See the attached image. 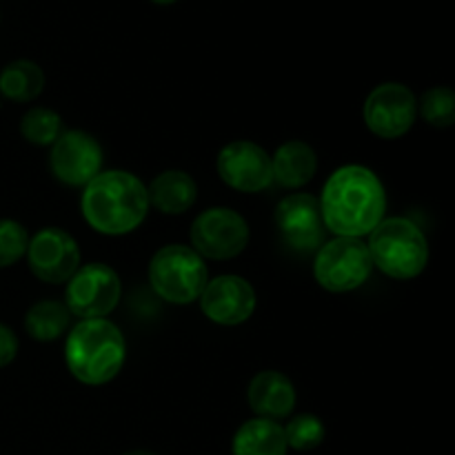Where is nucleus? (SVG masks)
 <instances>
[{"instance_id": "obj_1", "label": "nucleus", "mask_w": 455, "mask_h": 455, "mask_svg": "<svg viewBox=\"0 0 455 455\" xmlns=\"http://www.w3.org/2000/svg\"><path fill=\"white\" fill-rule=\"evenodd\" d=\"M318 203L324 227L333 235L363 238L385 218L387 191L369 167L345 164L327 178Z\"/></svg>"}, {"instance_id": "obj_2", "label": "nucleus", "mask_w": 455, "mask_h": 455, "mask_svg": "<svg viewBox=\"0 0 455 455\" xmlns=\"http://www.w3.org/2000/svg\"><path fill=\"white\" fill-rule=\"evenodd\" d=\"M149 209L147 185L124 169L100 172L83 187L80 212L84 222L100 235L118 238L132 234L147 220Z\"/></svg>"}, {"instance_id": "obj_3", "label": "nucleus", "mask_w": 455, "mask_h": 455, "mask_svg": "<svg viewBox=\"0 0 455 455\" xmlns=\"http://www.w3.org/2000/svg\"><path fill=\"white\" fill-rule=\"evenodd\" d=\"M124 360L127 342L118 324L111 320H80L67 333L65 364L83 385H107L123 371Z\"/></svg>"}, {"instance_id": "obj_4", "label": "nucleus", "mask_w": 455, "mask_h": 455, "mask_svg": "<svg viewBox=\"0 0 455 455\" xmlns=\"http://www.w3.org/2000/svg\"><path fill=\"white\" fill-rule=\"evenodd\" d=\"M373 269L394 280H413L429 265V240L413 220L403 216L382 218L369 234Z\"/></svg>"}, {"instance_id": "obj_5", "label": "nucleus", "mask_w": 455, "mask_h": 455, "mask_svg": "<svg viewBox=\"0 0 455 455\" xmlns=\"http://www.w3.org/2000/svg\"><path fill=\"white\" fill-rule=\"evenodd\" d=\"M151 289L169 305H191L209 283V269L189 244H164L151 256L147 269Z\"/></svg>"}, {"instance_id": "obj_6", "label": "nucleus", "mask_w": 455, "mask_h": 455, "mask_svg": "<svg viewBox=\"0 0 455 455\" xmlns=\"http://www.w3.org/2000/svg\"><path fill=\"white\" fill-rule=\"evenodd\" d=\"M371 274L373 262L363 238L336 235L315 251L314 278L329 293L355 291L371 278Z\"/></svg>"}, {"instance_id": "obj_7", "label": "nucleus", "mask_w": 455, "mask_h": 455, "mask_svg": "<svg viewBox=\"0 0 455 455\" xmlns=\"http://www.w3.org/2000/svg\"><path fill=\"white\" fill-rule=\"evenodd\" d=\"M123 296V283L118 271L105 262L80 265L78 271L67 280L65 307L71 318L98 320L114 314Z\"/></svg>"}, {"instance_id": "obj_8", "label": "nucleus", "mask_w": 455, "mask_h": 455, "mask_svg": "<svg viewBox=\"0 0 455 455\" xmlns=\"http://www.w3.org/2000/svg\"><path fill=\"white\" fill-rule=\"evenodd\" d=\"M249 238V222L229 207L207 209L189 229L191 249L204 260H231L247 249Z\"/></svg>"}, {"instance_id": "obj_9", "label": "nucleus", "mask_w": 455, "mask_h": 455, "mask_svg": "<svg viewBox=\"0 0 455 455\" xmlns=\"http://www.w3.org/2000/svg\"><path fill=\"white\" fill-rule=\"evenodd\" d=\"M363 120L373 136L395 140L411 132L418 120V98L407 84L382 83L363 105Z\"/></svg>"}, {"instance_id": "obj_10", "label": "nucleus", "mask_w": 455, "mask_h": 455, "mask_svg": "<svg viewBox=\"0 0 455 455\" xmlns=\"http://www.w3.org/2000/svg\"><path fill=\"white\" fill-rule=\"evenodd\" d=\"M29 271L47 284H65L80 267V247L69 231L44 227L36 231L27 244Z\"/></svg>"}, {"instance_id": "obj_11", "label": "nucleus", "mask_w": 455, "mask_h": 455, "mask_svg": "<svg viewBox=\"0 0 455 455\" xmlns=\"http://www.w3.org/2000/svg\"><path fill=\"white\" fill-rule=\"evenodd\" d=\"M102 163L105 151L100 142L83 129H65L49 154L53 178L67 187H87L102 172Z\"/></svg>"}, {"instance_id": "obj_12", "label": "nucleus", "mask_w": 455, "mask_h": 455, "mask_svg": "<svg viewBox=\"0 0 455 455\" xmlns=\"http://www.w3.org/2000/svg\"><path fill=\"white\" fill-rule=\"evenodd\" d=\"M280 238L296 253H314L324 243L323 213L314 194H289L278 203L274 213Z\"/></svg>"}, {"instance_id": "obj_13", "label": "nucleus", "mask_w": 455, "mask_h": 455, "mask_svg": "<svg viewBox=\"0 0 455 455\" xmlns=\"http://www.w3.org/2000/svg\"><path fill=\"white\" fill-rule=\"evenodd\" d=\"M220 180L240 194H260L274 185L271 156L251 140H234L218 151Z\"/></svg>"}, {"instance_id": "obj_14", "label": "nucleus", "mask_w": 455, "mask_h": 455, "mask_svg": "<svg viewBox=\"0 0 455 455\" xmlns=\"http://www.w3.org/2000/svg\"><path fill=\"white\" fill-rule=\"evenodd\" d=\"M204 318L220 327H238L253 315L258 305L256 289L247 278L235 274L209 278L198 298Z\"/></svg>"}, {"instance_id": "obj_15", "label": "nucleus", "mask_w": 455, "mask_h": 455, "mask_svg": "<svg viewBox=\"0 0 455 455\" xmlns=\"http://www.w3.org/2000/svg\"><path fill=\"white\" fill-rule=\"evenodd\" d=\"M247 400L256 418L278 422L291 416L298 403V394L293 382L284 373L267 369V371L256 373L251 378Z\"/></svg>"}, {"instance_id": "obj_16", "label": "nucleus", "mask_w": 455, "mask_h": 455, "mask_svg": "<svg viewBox=\"0 0 455 455\" xmlns=\"http://www.w3.org/2000/svg\"><path fill=\"white\" fill-rule=\"evenodd\" d=\"M147 198H149V207H154L163 216H182L198 200V185L191 173L167 169L147 185Z\"/></svg>"}, {"instance_id": "obj_17", "label": "nucleus", "mask_w": 455, "mask_h": 455, "mask_svg": "<svg viewBox=\"0 0 455 455\" xmlns=\"http://www.w3.org/2000/svg\"><path fill=\"white\" fill-rule=\"evenodd\" d=\"M318 172V156L302 140H287L271 156V176L284 189H300L309 185Z\"/></svg>"}, {"instance_id": "obj_18", "label": "nucleus", "mask_w": 455, "mask_h": 455, "mask_svg": "<svg viewBox=\"0 0 455 455\" xmlns=\"http://www.w3.org/2000/svg\"><path fill=\"white\" fill-rule=\"evenodd\" d=\"M287 451L283 425L265 418H251L240 425L231 443L234 455H287Z\"/></svg>"}, {"instance_id": "obj_19", "label": "nucleus", "mask_w": 455, "mask_h": 455, "mask_svg": "<svg viewBox=\"0 0 455 455\" xmlns=\"http://www.w3.org/2000/svg\"><path fill=\"white\" fill-rule=\"evenodd\" d=\"M71 327V314L60 300H38L25 314V331L36 342H53Z\"/></svg>"}, {"instance_id": "obj_20", "label": "nucleus", "mask_w": 455, "mask_h": 455, "mask_svg": "<svg viewBox=\"0 0 455 455\" xmlns=\"http://www.w3.org/2000/svg\"><path fill=\"white\" fill-rule=\"evenodd\" d=\"M44 71L34 60H13L0 69V93L13 102H31L43 93Z\"/></svg>"}, {"instance_id": "obj_21", "label": "nucleus", "mask_w": 455, "mask_h": 455, "mask_svg": "<svg viewBox=\"0 0 455 455\" xmlns=\"http://www.w3.org/2000/svg\"><path fill=\"white\" fill-rule=\"evenodd\" d=\"M20 133L29 145L52 147L65 133V120L47 107H31L20 118Z\"/></svg>"}, {"instance_id": "obj_22", "label": "nucleus", "mask_w": 455, "mask_h": 455, "mask_svg": "<svg viewBox=\"0 0 455 455\" xmlns=\"http://www.w3.org/2000/svg\"><path fill=\"white\" fill-rule=\"evenodd\" d=\"M418 114L435 129H449L455 123V93L451 87H431L422 93Z\"/></svg>"}, {"instance_id": "obj_23", "label": "nucleus", "mask_w": 455, "mask_h": 455, "mask_svg": "<svg viewBox=\"0 0 455 455\" xmlns=\"http://www.w3.org/2000/svg\"><path fill=\"white\" fill-rule=\"evenodd\" d=\"M283 429L287 447L296 449V451H311V449L320 447L324 443V435H327L324 422L314 413H298Z\"/></svg>"}, {"instance_id": "obj_24", "label": "nucleus", "mask_w": 455, "mask_h": 455, "mask_svg": "<svg viewBox=\"0 0 455 455\" xmlns=\"http://www.w3.org/2000/svg\"><path fill=\"white\" fill-rule=\"evenodd\" d=\"M29 244V231L12 218H0V269L20 262Z\"/></svg>"}, {"instance_id": "obj_25", "label": "nucleus", "mask_w": 455, "mask_h": 455, "mask_svg": "<svg viewBox=\"0 0 455 455\" xmlns=\"http://www.w3.org/2000/svg\"><path fill=\"white\" fill-rule=\"evenodd\" d=\"M18 349L20 345H18V336L13 333V329L0 323V369L9 367L16 360Z\"/></svg>"}, {"instance_id": "obj_26", "label": "nucleus", "mask_w": 455, "mask_h": 455, "mask_svg": "<svg viewBox=\"0 0 455 455\" xmlns=\"http://www.w3.org/2000/svg\"><path fill=\"white\" fill-rule=\"evenodd\" d=\"M124 455H156V453H151V451H145V449H136V451H127Z\"/></svg>"}, {"instance_id": "obj_27", "label": "nucleus", "mask_w": 455, "mask_h": 455, "mask_svg": "<svg viewBox=\"0 0 455 455\" xmlns=\"http://www.w3.org/2000/svg\"><path fill=\"white\" fill-rule=\"evenodd\" d=\"M154 4H176L178 0H151Z\"/></svg>"}]
</instances>
